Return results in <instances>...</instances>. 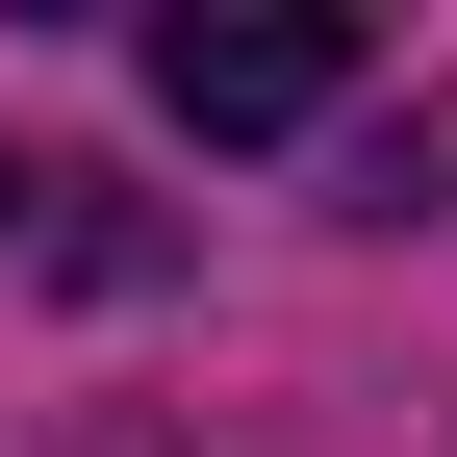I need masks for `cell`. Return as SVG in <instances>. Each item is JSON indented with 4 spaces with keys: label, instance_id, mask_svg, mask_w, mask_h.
<instances>
[{
    "label": "cell",
    "instance_id": "6da1fadb",
    "mask_svg": "<svg viewBox=\"0 0 457 457\" xmlns=\"http://www.w3.org/2000/svg\"><path fill=\"white\" fill-rule=\"evenodd\" d=\"M153 102H179L204 153H279V128H356V26H305V0H179V26H153Z\"/></svg>",
    "mask_w": 457,
    "mask_h": 457
},
{
    "label": "cell",
    "instance_id": "7a4b0ae2",
    "mask_svg": "<svg viewBox=\"0 0 457 457\" xmlns=\"http://www.w3.org/2000/svg\"><path fill=\"white\" fill-rule=\"evenodd\" d=\"M0 279H77V305H153L179 279V228L128 179H77V153H0Z\"/></svg>",
    "mask_w": 457,
    "mask_h": 457
},
{
    "label": "cell",
    "instance_id": "3957f363",
    "mask_svg": "<svg viewBox=\"0 0 457 457\" xmlns=\"http://www.w3.org/2000/svg\"><path fill=\"white\" fill-rule=\"evenodd\" d=\"M330 204H356V228L457 204V77H432V102H356V128H330Z\"/></svg>",
    "mask_w": 457,
    "mask_h": 457
}]
</instances>
